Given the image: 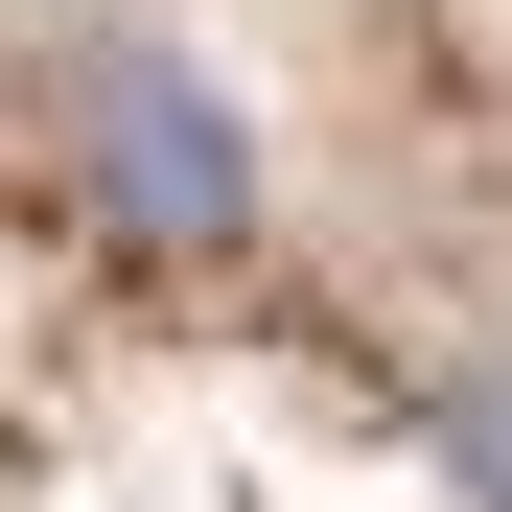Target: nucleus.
Masks as SVG:
<instances>
[{
	"label": "nucleus",
	"instance_id": "nucleus-1",
	"mask_svg": "<svg viewBox=\"0 0 512 512\" xmlns=\"http://www.w3.org/2000/svg\"><path fill=\"white\" fill-rule=\"evenodd\" d=\"M70 163H94V210H117L140 256H233V233H256V117H233L163 24H94V47H70Z\"/></svg>",
	"mask_w": 512,
	"mask_h": 512
},
{
	"label": "nucleus",
	"instance_id": "nucleus-2",
	"mask_svg": "<svg viewBox=\"0 0 512 512\" xmlns=\"http://www.w3.org/2000/svg\"><path fill=\"white\" fill-rule=\"evenodd\" d=\"M443 466H466V512H512V373H489V396L443 419Z\"/></svg>",
	"mask_w": 512,
	"mask_h": 512
}]
</instances>
